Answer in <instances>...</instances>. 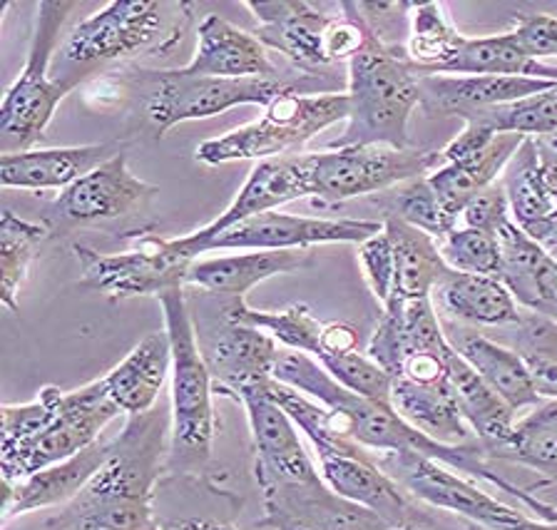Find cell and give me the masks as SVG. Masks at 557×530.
Listing matches in <instances>:
<instances>
[{
  "label": "cell",
  "instance_id": "7dc6e473",
  "mask_svg": "<svg viewBox=\"0 0 557 530\" xmlns=\"http://www.w3.org/2000/svg\"><path fill=\"white\" fill-rule=\"evenodd\" d=\"M351 352H359V334H356V329L344 324V321H331V324H324L317 361L324 359V356H342Z\"/></svg>",
  "mask_w": 557,
  "mask_h": 530
},
{
  "label": "cell",
  "instance_id": "7402d4cb",
  "mask_svg": "<svg viewBox=\"0 0 557 530\" xmlns=\"http://www.w3.org/2000/svg\"><path fill=\"white\" fill-rule=\"evenodd\" d=\"M500 242V282L516 297L518 307L545 319H557V264L553 257L508 222L498 232Z\"/></svg>",
  "mask_w": 557,
  "mask_h": 530
},
{
  "label": "cell",
  "instance_id": "c3c4849f",
  "mask_svg": "<svg viewBox=\"0 0 557 530\" xmlns=\"http://www.w3.org/2000/svg\"><path fill=\"white\" fill-rule=\"evenodd\" d=\"M537 152H540V164H543V177L547 185V193H550L553 202L557 205V152L550 150L543 140H537Z\"/></svg>",
  "mask_w": 557,
  "mask_h": 530
},
{
  "label": "cell",
  "instance_id": "7a4b0ae2",
  "mask_svg": "<svg viewBox=\"0 0 557 530\" xmlns=\"http://www.w3.org/2000/svg\"><path fill=\"white\" fill-rule=\"evenodd\" d=\"M346 98V127L329 147H413L408 140V120L421 108V85L404 46H388L373 33L361 53L348 63Z\"/></svg>",
  "mask_w": 557,
  "mask_h": 530
},
{
  "label": "cell",
  "instance_id": "ba28073f",
  "mask_svg": "<svg viewBox=\"0 0 557 530\" xmlns=\"http://www.w3.org/2000/svg\"><path fill=\"white\" fill-rule=\"evenodd\" d=\"M202 311L191 315L197 329V344L214 379V391L232 396L234 402L251 389L274 379V367L282 344L255 326L234 324L224 317L222 304L202 294Z\"/></svg>",
  "mask_w": 557,
  "mask_h": 530
},
{
  "label": "cell",
  "instance_id": "f1b7e54d",
  "mask_svg": "<svg viewBox=\"0 0 557 530\" xmlns=\"http://www.w3.org/2000/svg\"><path fill=\"white\" fill-rule=\"evenodd\" d=\"M448 379L460 414H463L481 448L487 454V451L500 446L516 426V411L485 384L481 373L470 367L458 352H453L448 359Z\"/></svg>",
  "mask_w": 557,
  "mask_h": 530
},
{
  "label": "cell",
  "instance_id": "603a6c76",
  "mask_svg": "<svg viewBox=\"0 0 557 530\" xmlns=\"http://www.w3.org/2000/svg\"><path fill=\"white\" fill-rule=\"evenodd\" d=\"M172 377V342L168 329L152 332L139 342L115 369L104 373V389L122 414L139 416L152 411L162 386Z\"/></svg>",
  "mask_w": 557,
  "mask_h": 530
},
{
  "label": "cell",
  "instance_id": "f907efd6",
  "mask_svg": "<svg viewBox=\"0 0 557 530\" xmlns=\"http://www.w3.org/2000/svg\"><path fill=\"white\" fill-rule=\"evenodd\" d=\"M366 530H443V528L435 526L431 518H425V520H418V523H408V526H394V523H388V520H379L376 526H371Z\"/></svg>",
  "mask_w": 557,
  "mask_h": 530
},
{
  "label": "cell",
  "instance_id": "ffe728a7",
  "mask_svg": "<svg viewBox=\"0 0 557 530\" xmlns=\"http://www.w3.org/2000/svg\"><path fill=\"white\" fill-rule=\"evenodd\" d=\"M177 73L189 77H269V81H278L264 42L220 15H207L199 23L197 53L185 67H177Z\"/></svg>",
  "mask_w": 557,
  "mask_h": 530
},
{
  "label": "cell",
  "instance_id": "11a10c76",
  "mask_svg": "<svg viewBox=\"0 0 557 530\" xmlns=\"http://www.w3.org/2000/svg\"><path fill=\"white\" fill-rule=\"evenodd\" d=\"M555 324H557V319H555Z\"/></svg>",
  "mask_w": 557,
  "mask_h": 530
},
{
  "label": "cell",
  "instance_id": "e575fe53",
  "mask_svg": "<svg viewBox=\"0 0 557 530\" xmlns=\"http://www.w3.org/2000/svg\"><path fill=\"white\" fill-rule=\"evenodd\" d=\"M466 36L453 28L446 8L441 3H411L408 11L406 58L411 60L416 75H433L450 63L466 46Z\"/></svg>",
  "mask_w": 557,
  "mask_h": 530
},
{
  "label": "cell",
  "instance_id": "1f68e13d",
  "mask_svg": "<svg viewBox=\"0 0 557 530\" xmlns=\"http://www.w3.org/2000/svg\"><path fill=\"white\" fill-rule=\"evenodd\" d=\"M433 75H510L557 81V67L537 63L512 33H503V36L468 38L460 53Z\"/></svg>",
  "mask_w": 557,
  "mask_h": 530
},
{
  "label": "cell",
  "instance_id": "f35d334b",
  "mask_svg": "<svg viewBox=\"0 0 557 530\" xmlns=\"http://www.w3.org/2000/svg\"><path fill=\"white\" fill-rule=\"evenodd\" d=\"M516 352L528 363L537 394L555 402L557 398V324L540 315H522L518 324Z\"/></svg>",
  "mask_w": 557,
  "mask_h": 530
},
{
  "label": "cell",
  "instance_id": "6da1fadb",
  "mask_svg": "<svg viewBox=\"0 0 557 530\" xmlns=\"http://www.w3.org/2000/svg\"><path fill=\"white\" fill-rule=\"evenodd\" d=\"M122 411L98 379L75 391L40 389L30 404L0 408V473L15 483L60 460L73 458L95 441Z\"/></svg>",
  "mask_w": 557,
  "mask_h": 530
},
{
  "label": "cell",
  "instance_id": "44dd1931",
  "mask_svg": "<svg viewBox=\"0 0 557 530\" xmlns=\"http://www.w3.org/2000/svg\"><path fill=\"white\" fill-rule=\"evenodd\" d=\"M117 152H122V145L102 143L0 155V185L3 189H28V193H40V189L63 193Z\"/></svg>",
  "mask_w": 557,
  "mask_h": 530
},
{
  "label": "cell",
  "instance_id": "db71d44e",
  "mask_svg": "<svg viewBox=\"0 0 557 530\" xmlns=\"http://www.w3.org/2000/svg\"><path fill=\"white\" fill-rule=\"evenodd\" d=\"M543 143L550 147V150H555L557 152V133H553V135H547V137H543Z\"/></svg>",
  "mask_w": 557,
  "mask_h": 530
},
{
  "label": "cell",
  "instance_id": "277c9868",
  "mask_svg": "<svg viewBox=\"0 0 557 530\" xmlns=\"http://www.w3.org/2000/svg\"><path fill=\"white\" fill-rule=\"evenodd\" d=\"M348 120L346 93H286L269 102L255 123L242 125L197 147V162L226 164L301 155L326 127Z\"/></svg>",
  "mask_w": 557,
  "mask_h": 530
},
{
  "label": "cell",
  "instance_id": "ab89813d",
  "mask_svg": "<svg viewBox=\"0 0 557 530\" xmlns=\"http://www.w3.org/2000/svg\"><path fill=\"white\" fill-rule=\"evenodd\" d=\"M398 217L411 227L431 234L433 239L448 237L453 230H458V220L446 212V207L431 187L429 175L406 182L388 193V212Z\"/></svg>",
  "mask_w": 557,
  "mask_h": 530
},
{
  "label": "cell",
  "instance_id": "bcb514c9",
  "mask_svg": "<svg viewBox=\"0 0 557 530\" xmlns=\"http://www.w3.org/2000/svg\"><path fill=\"white\" fill-rule=\"evenodd\" d=\"M516 28L510 33L525 48L530 58L543 63L545 58H557V19L547 13H516Z\"/></svg>",
  "mask_w": 557,
  "mask_h": 530
},
{
  "label": "cell",
  "instance_id": "30bf717a",
  "mask_svg": "<svg viewBox=\"0 0 557 530\" xmlns=\"http://www.w3.org/2000/svg\"><path fill=\"white\" fill-rule=\"evenodd\" d=\"M164 11L168 5L157 0H112L70 30L63 56L81 67L135 58L154 48L168 30L180 33Z\"/></svg>",
  "mask_w": 557,
  "mask_h": 530
},
{
  "label": "cell",
  "instance_id": "7bdbcfd3",
  "mask_svg": "<svg viewBox=\"0 0 557 530\" xmlns=\"http://www.w3.org/2000/svg\"><path fill=\"white\" fill-rule=\"evenodd\" d=\"M381 319L373 329L371 342L366 346V356L388 373L391 379L400 377L406 361V336H404V299L391 297L386 307H381Z\"/></svg>",
  "mask_w": 557,
  "mask_h": 530
},
{
  "label": "cell",
  "instance_id": "83f0119b",
  "mask_svg": "<svg viewBox=\"0 0 557 530\" xmlns=\"http://www.w3.org/2000/svg\"><path fill=\"white\" fill-rule=\"evenodd\" d=\"M396 257V292L400 299H431L433 292L448 280L453 269L443 262L438 239L411 227L398 217L383 220Z\"/></svg>",
  "mask_w": 557,
  "mask_h": 530
},
{
  "label": "cell",
  "instance_id": "8d00e7d4",
  "mask_svg": "<svg viewBox=\"0 0 557 530\" xmlns=\"http://www.w3.org/2000/svg\"><path fill=\"white\" fill-rule=\"evenodd\" d=\"M48 232V224L28 222L11 210L0 214V301L11 311H17V294Z\"/></svg>",
  "mask_w": 557,
  "mask_h": 530
},
{
  "label": "cell",
  "instance_id": "e0dca14e",
  "mask_svg": "<svg viewBox=\"0 0 557 530\" xmlns=\"http://www.w3.org/2000/svg\"><path fill=\"white\" fill-rule=\"evenodd\" d=\"M425 115L463 118L557 88V81L510 75H418Z\"/></svg>",
  "mask_w": 557,
  "mask_h": 530
},
{
  "label": "cell",
  "instance_id": "9c48e42d",
  "mask_svg": "<svg viewBox=\"0 0 557 530\" xmlns=\"http://www.w3.org/2000/svg\"><path fill=\"white\" fill-rule=\"evenodd\" d=\"M75 259L81 264L85 289L122 301L135 297H157L172 289H187V276L195 262H189L170 247V239H145L139 247L120 255L75 245Z\"/></svg>",
  "mask_w": 557,
  "mask_h": 530
},
{
  "label": "cell",
  "instance_id": "f5cc1de1",
  "mask_svg": "<svg viewBox=\"0 0 557 530\" xmlns=\"http://www.w3.org/2000/svg\"><path fill=\"white\" fill-rule=\"evenodd\" d=\"M259 526L269 530H313L304 523H296L292 518H261Z\"/></svg>",
  "mask_w": 557,
  "mask_h": 530
},
{
  "label": "cell",
  "instance_id": "d6a6232c",
  "mask_svg": "<svg viewBox=\"0 0 557 530\" xmlns=\"http://www.w3.org/2000/svg\"><path fill=\"white\" fill-rule=\"evenodd\" d=\"M216 299V297H214ZM222 304L224 317L234 321V324L255 326L274 336L284 349L301 352L313 356L321 349V334H324V321L313 317V311L307 304H294L282 311H264L251 309L247 299H216Z\"/></svg>",
  "mask_w": 557,
  "mask_h": 530
},
{
  "label": "cell",
  "instance_id": "484cf974",
  "mask_svg": "<svg viewBox=\"0 0 557 530\" xmlns=\"http://www.w3.org/2000/svg\"><path fill=\"white\" fill-rule=\"evenodd\" d=\"M450 344L516 414L545 404V398L537 394L533 373L516 349L495 344L475 332L458 334V342Z\"/></svg>",
  "mask_w": 557,
  "mask_h": 530
},
{
  "label": "cell",
  "instance_id": "816d5d0a",
  "mask_svg": "<svg viewBox=\"0 0 557 530\" xmlns=\"http://www.w3.org/2000/svg\"><path fill=\"white\" fill-rule=\"evenodd\" d=\"M505 530H557V520H543V518H530L522 516L516 526Z\"/></svg>",
  "mask_w": 557,
  "mask_h": 530
},
{
  "label": "cell",
  "instance_id": "4dcf8cb0",
  "mask_svg": "<svg viewBox=\"0 0 557 530\" xmlns=\"http://www.w3.org/2000/svg\"><path fill=\"white\" fill-rule=\"evenodd\" d=\"M267 391L269 396L284 408L296 429L311 441V446L319 454V458L369 454V451L354 441L351 431H348V421L342 414L334 411V408L313 402L311 396L301 394V391L286 386L276 379L269 381Z\"/></svg>",
  "mask_w": 557,
  "mask_h": 530
},
{
  "label": "cell",
  "instance_id": "d590c367",
  "mask_svg": "<svg viewBox=\"0 0 557 530\" xmlns=\"http://www.w3.org/2000/svg\"><path fill=\"white\" fill-rule=\"evenodd\" d=\"M500 177V185L510 202L512 222L520 230L533 227V224L557 210L550 193H547L535 137H525V143L520 145L516 158L508 162Z\"/></svg>",
  "mask_w": 557,
  "mask_h": 530
},
{
  "label": "cell",
  "instance_id": "74e56055",
  "mask_svg": "<svg viewBox=\"0 0 557 530\" xmlns=\"http://www.w3.org/2000/svg\"><path fill=\"white\" fill-rule=\"evenodd\" d=\"M460 120L463 123L466 120H475V123H483L498 135L518 133L522 137L543 140V137L557 133V88L508 102V106L468 112Z\"/></svg>",
  "mask_w": 557,
  "mask_h": 530
},
{
  "label": "cell",
  "instance_id": "8fae6325",
  "mask_svg": "<svg viewBox=\"0 0 557 530\" xmlns=\"http://www.w3.org/2000/svg\"><path fill=\"white\" fill-rule=\"evenodd\" d=\"M373 458L413 498L431 508L456 513L483 530H505L525 516L522 510L505 506L475 483L466 481L463 476L453 473L450 466L416 451H396V454H379Z\"/></svg>",
  "mask_w": 557,
  "mask_h": 530
},
{
  "label": "cell",
  "instance_id": "4316f807",
  "mask_svg": "<svg viewBox=\"0 0 557 530\" xmlns=\"http://www.w3.org/2000/svg\"><path fill=\"white\" fill-rule=\"evenodd\" d=\"M522 143H525V137L518 133H500L491 143V147L481 155H475L473 160L446 162L438 170H433L429 182L443 207H446V212L458 220L470 199L481 193V189L498 182L503 170L516 158Z\"/></svg>",
  "mask_w": 557,
  "mask_h": 530
},
{
  "label": "cell",
  "instance_id": "836d02e7",
  "mask_svg": "<svg viewBox=\"0 0 557 530\" xmlns=\"http://www.w3.org/2000/svg\"><path fill=\"white\" fill-rule=\"evenodd\" d=\"M485 456L528 466L547 476V481H557V398L535 406L525 419L516 421L510 436Z\"/></svg>",
  "mask_w": 557,
  "mask_h": 530
},
{
  "label": "cell",
  "instance_id": "681fc988",
  "mask_svg": "<svg viewBox=\"0 0 557 530\" xmlns=\"http://www.w3.org/2000/svg\"><path fill=\"white\" fill-rule=\"evenodd\" d=\"M162 530H239V528L216 523V520H205V518H180V520H170V523H162Z\"/></svg>",
  "mask_w": 557,
  "mask_h": 530
},
{
  "label": "cell",
  "instance_id": "9a60e30c",
  "mask_svg": "<svg viewBox=\"0 0 557 530\" xmlns=\"http://www.w3.org/2000/svg\"><path fill=\"white\" fill-rule=\"evenodd\" d=\"M157 193V187L135 177L127 168V155L102 162L87 172L75 185H70L48 207L50 222L58 224H95L117 220L135 212L139 205Z\"/></svg>",
  "mask_w": 557,
  "mask_h": 530
},
{
  "label": "cell",
  "instance_id": "60d3db41",
  "mask_svg": "<svg viewBox=\"0 0 557 530\" xmlns=\"http://www.w3.org/2000/svg\"><path fill=\"white\" fill-rule=\"evenodd\" d=\"M441 257L453 272L495 276L500 280V242L498 234L458 227L438 242Z\"/></svg>",
  "mask_w": 557,
  "mask_h": 530
},
{
  "label": "cell",
  "instance_id": "f546056e",
  "mask_svg": "<svg viewBox=\"0 0 557 530\" xmlns=\"http://www.w3.org/2000/svg\"><path fill=\"white\" fill-rule=\"evenodd\" d=\"M438 304L453 319L478 326H518L522 311L518 301L495 276L450 272L438 289Z\"/></svg>",
  "mask_w": 557,
  "mask_h": 530
},
{
  "label": "cell",
  "instance_id": "cb8c5ba5",
  "mask_svg": "<svg viewBox=\"0 0 557 530\" xmlns=\"http://www.w3.org/2000/svg\"><path fill=\"white\" fill-rule=\"evenodd\" d=\"M307 262V251H239L216 259H197L187 286L216 299H247L257 284L276 274H289Z\"/></svg>",
  "mask_w": 557,
  "mask_h": 530
},
{
  "label": "cell",
  "instance_id": "ee69618b",
  "mask_svg": "<svg viewBox=\"0 0 557 530\" xmlns=\"http://www.w3.org/2000/svg\"><path fill=\"white\" fill-rule=\"evenodd\" d=\"M359 264L371 294L381 307H386L396 292V257L386 230L379 232L376 237L361 242Z\"/></svg>",
  "mask_w": 557,
  "mask_h": 530
},
{
  "label": "cell",
  "instance_id": "b9f144b4",
  "mask_svg": "<svg viewBox=\"0 0 557 530\" xmlns=\"http://www.w3.org/2000/svg\"><path fill=\"white\" fill-rule=\"evenodd\" d=\"M319 363L338 381V384L354 391V394L373 398V402L381 404H391V386H394V379H391L379 363H373L369 356H366V352L324 356V359H319Z\"/></svg>",
  "mask_w": 557,
  "mask_h": 530
},
{
  "label": "cell",
  "instance_id": "5bb4252c",
  "mask_svg": "<svg viewBox=\"0 0 557 530\" xmlns=\"http://www.w3.org/2000/svg\"><path fill=\"white\" fill-rule=\"evenodd\" d=\"M309 197V180L307 168H304V152L292 155V158H278V160H264L257 162L251 168L247 182H244L237 197L232 199V205L216 217L214 222H209L207 227L189 232L185 237L170 239V247L182 255L189 262H197L199 249L205 242H209L216 234L226 232L234 224H239L249 217L274 212L282 205H289L294 199Z\"/></svg>",
  "mask_w": 557,
  "mask_h": 530
},
{
  "label": "cell",
  "instance_id": "8992f818",
  "mask_svg": "<svg viewBox=\"0 0 557 530\" xmlns=\"http://www.w3.org/2000/svg\"><path fill=\"white\" fill-rule=\"evenodd\" d=\"M443 162L441 152L406 147L396 150L388 145H351L326 147V150L304 152L309 197L326 202L391 193L406 182L431 175Z\"/></svg>",
  "mask_w": 557,
  "mask_h": 530
},
{
  "label": "cell",
  "instance_id": "d4e9b609",
  "mask_svg": "<svg viewBox=\"0 0 557 530\" xmlns=\"http://www.w3.org/2000/svg\"><path fill=\"white\" fill-rule=\"evenodd\" d=\"M391 406L425 436L443 446H468L475 436L460 414L450 379L418 384L411 379H394L391 386Z\"/></svg>",
  "mask_w": 557,
  "mask_h": 530
},
{
  "label": "cell",
  "instance_id": "4fadbf2b",
  "mask_svg": "<svg viewBox=\"0 0 557 530\" xmlns=\"http://www.w3.org/2000/svg\"><path fill=\"white\" fill-rule=\"evenodd\" d=\"M237 402L249 419L251 443H255V476L261 491L282 489V485H307L324 481L313 466L299 429L286 411L269 396L267 384L242 394Z\"/></svg>",
  "mask_w": 557,
  "mask_h": 530
},
{
  "label": "cell",
  "instance_id": "d6986e66",
  "mask_svg": "<svg viewBox=\"0 0 557 530\" xmlns=\"http://www.w3.org/2000/svg\"><path fill=\"white\" fill-rule=\"evenodd\" d=\"M112 451V441H95L73 458L42 468L15 483H3V523L33 510L67 506L85 491Z\"/></svg>",
  "mask_w": 557,
  "mask_h": 530
},
{
  "label": "cell",
  "instance_id": "f6af8a7d",
  "mask_svg": "<svg viewBox=\"0 0 557 530\" xmlns=\"http://www.w3.org/2000/svg\"><path fill=\"white\" fill-rule=\"evenodd\" d=\"M460 217H463L468 230H481L491 234H498L505 224L512 222L508 195H505L500 182L481 189V193L466 205V210Z\"/></svg>",
  "mask_w": 557,
  "mask_h": 530
},
{
  "label": "cell",
  "instance_id": "7c38bea8",
  "mask_svg": "<svg viewBox=\"0 0 557 530\" xmlns=\"http://www.w3.org/2000/svg\"><path fill=\"white\" fill-rule=\"evenodd\" d=\"M383 232V220H324L286 212H264L234 224L205 242L202 251H304L319 245H361Z\"/></svg>",
  "mask_w": 557,
  "mask_h": 530
},
{
  "label": "cell",
  "instance_id": "2e32d148",
  "mask_svg": "<svg viewBox=\"0 0 557 530\" xmlns=\"http://www.w3.org/2000/svg\"><path fill=\"white\" fill-rule=\"evenodd\" d=\"M247 8L259 23L257 38L269 50L289 58L304 73L326 67L324 36L331 15L307 0H249Z\"/></svg>",
  "mask_w": 557,
  "mask_h": 530
},
{
  "label": "cell",
  "instance_id": "ac0fdd59",
  "mask_svg": "<svg viewBox=\"0 0 557 530\" xmlns=\"http://www.w3.org/2000/svg\"><path fill=\"white\" fill-rule=\"evenodd\" d=\"M321 478L338 498L376 513L394 526H408L431 516L416 510L408 493L376 464L373 454L319 458Z\"/></svg>",
  "mask_w": 557,
  "mask_h": 530
},
{
  "label": "cell",
  "instance_id": "3957f363",
  "mask_svg": "<svg viewBox=\"0 0 557 530\" xmlns=\"http://www.w3.org/2000/svg\"><path fill=\"white\" fill-rule=\"evenodd\" d=\"M164 329L172 342V439L168 471L199 473L212 458L216 431L212 391L214 379L197 344V329L191 319L187 292L172 289L160 299Z\"/></svg>",
  "mask_w": 557,
  "mask_h": 530
},
{
  "label": "cell",
  "instance_id": "52a82bcc",
  "mask_svg": "<svg viewBox=\"0 0 557 530\" xmlns=\"http://www.w3.org/2000/svg\"><path fill=\"white\" fill-rule=\"evenodd\" d=\"M150 98H147V120L157 135L189 120H205L239 106H261L282 98L286 93H299L292 83L269 81V77H189L177 71L157 73Z\"/></svg>",
  "mask_w": 557,
  "mask_h": 530
},
{
  "label": "cell",
  "instance_id": "5b68a950",
  "mask_svg": "<svg viewBox=\"0 0 557 530\" xmlns=\"http://www.w3.org/2000/svg\"><path fill=\"white\" fill-rule=\"evenodd\" d=\"M75 3L42 0L38 3L28 58L17 81L8 88L0 106V150L3 155L33 150L40 140L58 106L73 88L75 81H52L50 63L60 46V33Z\"/></svg>",
  "mask_w": 557,
  "mask_h": 530
}]
</instances>
